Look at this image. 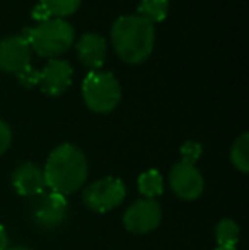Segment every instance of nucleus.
I'll return each instance as SVG.
<instances>
[{
    "mask_svg": "<svg viewBox=\"0 0 249 250\" xmlns=\"http://www.w3.org/2000/svg\"><path fill=\"white\" fill-rule=\"evenodd\" d=\"M16 77H17V80H19L21 85L27 87V89L38 85V82H40V72H38V70H34L33 66H27V68H24L23 72H19Z\"/></svg>",
    "mask_w": 249,
    "mask_h": 250,
    "instance_id": "6ab92c4d",
    "label": "nucleus"
},
{
    "mask_svg": "<svg viewBox=\"0 0 249 250\" xmlns=\"http://www.w3.org/2000/svg\"><path fill=\"white\" fill-rule=\"evenodd\" d=\"M215 250H237L236 247H217Z\"/></svg>",
    "mask_w": 249,
    "mask_h": 250,
    "instance_id": "5701e85b",
    "label": "nucleus"
},
{
    "mask_svg": "<svg viewBox=\"0 0 249 250\" xmlns=\"http://www.w3.org/2000/svg\"><path fill=\"white\" fill-rule=\"evenodd\" d=\"M169 186L178 198L184 201H195L203 194L205 181L196 165L178 162L169 172Z\"/></svg>",
    "mask_w": 249,
    "mask_h": 250,
    "instance_id": "6e6552de",
    "label": "nucleus"
},
{
    "mask_svg": "<svg viewBox=\"0 0 249 250\" xmlns=\"http://www.w3.org/2000/svg\"><path fill=\"white\" fill-rule=\"evenodd\" d=\"M72 75H73V70L68 62L60 58H53L40 72V82H38V85L41 87V90L46 96L58 97L63 92H67V89L70 87Z\"/></svg>",
    "mask_w": 249,
    "mask_h": 250,
    "instance_id": "9d476101",
    "label": "nucleus"
},
{
    "mask_svg": "<svg viewBox=\"0 0 249 250\" xmlns=\"http://www.w3.org/2000/svg\"><path fill=\"white\" fill-rule=\"evenodd\" d=\"M136 10V16L143 17L149 22H162L169 12V0H140Z\"/></svg>",
    "mask_w": 249,
    "mask_h": 250,
    "instance_id": "2eb2a0df",
    "label": "nucleus"
},
{
    "mask_svg": "<svg viewBox=\"0 0 249 250\" xmlns=\"http://www.w3.org/2000/svg\"><path fill=\"white\" fill-rule=\"evenodd\" d=\"M10 182L17 194L24 196V198H36L46 189L43 168L33 162L21 164L10 175Z\"/></svg>",
    "mask_w": 249,
    "mask_h": 250,
    "instance_id": "9b49d317",
    "label": "nucleus"
},
{
    "mask_svg": "<svg viewBox=\"0 0 249 250\" xmlns=\"http://www.w3.org/2000/svg\"><path fill=\"white\" fill-rule=\"evenodd\" d=\"M31 66V48L23 36H7L0 41V70L19 73Z\"/></svg>",
    "mask_w": 249,
    "mask_h": 250,
    "instance_id": "1a4fd4ad",
    "label": "nucleus"
},
{
    "mask_svg": "<svg viewBox=\"0 0 249 250\" xmlns=\"http://www.w3.org/2000/svg\"><path fill=\"white\" fill-rule=\"evenodd\" d=\"M10 143H12V129L5 121L0 119V157L9 150Z\"/></svg>",
    "mask_w": 249,
    "mask_h": 250,
    "instance_id": "aec40b11",
    "label": "nucleus"
},
{
    "mask_svg": "<svg viewBox=\"0 0 249 250\" xmlns=\"http://www.w3.org/2000/svg\"><path fill=\"white\" fill-rule=\"evenodd\" d=\"M180 153H181V162H186V164L195 165L196 162H198V158L202 157L203 146L200 145L198 142H195V140H189V142L181 145Z\"/></svg>",
    "mask_w": 249,
    "mask_h": 250,
    "instance_id": "a211bd4d",
    "label": "nucleus"
},
{
    "mask_svg": "<svg viewBox=\"0 0 249 250\" xmlns=\"http://www.w3.org/2000/svg\"><path fill=\"white\" fill-rule=\"evenodd\" d=\"M80 2L82 0H40V3L45 7V10L51 17H58V19L75 14L80 7Z\"/></svg>",
    "mask_w": 249,
    "mask_h": 250,
    "instance_id": "f3484780",
    "label": "nucleus"
},
{
    "mask_svg": "<svg viewBox=\"0 0 249 250\" xmlns=\"http://www.w3.org/2000/svg\"><path fill=\"white\" fill-rule=\"evenodd\" d=\"M23 38L27 41L31 51H36L38 56L53 60L72 48L75 33L65 19L51 17L38 22V26L24 29Z\"/></svg>",
    "mask_w": 249,
    "mask_h": 250,
    "instance_id": "7ed1b4c3",
    "label": "nucleus"
},
{
    "mask_svg": "<svg viewBox=\"0 0 249 250\" xmlns=\"http://www.w3.org/2000/svg\"><path fill=\"white\" fill-rule=\"evenodd\" d=\"M7 249H9V235H7V230L3 228V225H0V250Z\"/></svg>",
    "mask_w": 249,
    "mask_h": 250,
    "instance_id": "412c9836",
    "label": "nucleus"
},
{
    "mask_svg": "<svg viewBox=\"0 0 249 250\" xmlns=\"http://www.w3.org/2000/svg\"><path fill=\"white\" fill-rule=\"evenodd\" d=\"M111 43L125 63L138 65L152 55L156 46V27L140 16H121L111 27Z\"/></svg>",
    "mask_w": 249,
    "mask_h": 250,
    "instance_id": "f03ea898",
    "label": "nucleus"
},
{
    "mask_svg": "<svg viewBox=\"0 0 249 250\" xmlns=\"http://www.w3.org/2000/svg\"><path fill=\"white\" fill-rule=\"evenodd\" d=\"M77 56L82 62V65H86L87 68L99 70L104 65L108 53V43L101 34L96 33H86L77 43Z\"/></svg>",
    "mask_w": 249,
    "mask_h": 250,
    "instance_id": "f8f14e48",
    "label": "nucleus"
},
{
    "mask_svg": "<svg viewBox=\"0 0 249 250\" xmlns=\"http://www.w3.org/2000/svg\"><path fill=\"white\" fill-rule=\"evenodd\" d=\"M68 214V201L57 192H41L33 204V221L41 230H55L62 227Z\"/></svg>",
    "mask_w": 249,
    "mask_h": 250,
    "instance_id": "423d86ee",
    "label": "nucleus"
},
{
    "mask_svg": "<svg viewBox=\"0 0 249 250\" xmlns=\"http://www.w3.org/2000/svg\"><path fill=\"white\" fill-rule=\"evenodd\" d=\"M7 250H31L29 247H24V245H16V247H9Z\"/></svg>",
    "mask_w": 249,
    "mask_h": 250,
    "instance_id": "4be33fe9",
    "label": "nucleus"
},
{
    "mask_svg": "<svg viewBox=\"0 0 249 250\" xmlns=\"http://www.w3.org/2000/svg\"><path fill=\"white\" fill-rule=\"evenodd\" d=\"M230 162L236 167V170L248 174L249 172V135L243 133L230 148Z\"/></svg>",
    "mask_w": 249,
    "mask_h": 250,
    "instance_id": "dca6fc26",
    "label": "nucleus"
},
{
    "mask_svg": "<svg viewBox=\"0 0 249 250\" xmlns=\"http://www.w3.org/2000/svg\"><path fill=\"white\" fill-rule=\"evenodd\" d=\"M46 188L68 198L84 188L89 175L86 153L72 143H62L51 151L43 168Z\"/></svg>",
    "mask_w": 249,
    "mask_h": 250,
    "instance_id": "f257e3e1",
    "label": "nucleus"
},
{
    "mask_svg": "<svg viewBox=\"0 0 249 250\" xmlns=\"http://www.w3.org/2000/svg\"><path fill=\"white\" fill-rule=\"evenodd\" d=\"M136 186H138V191L143 198L156 199L164 192V177L159 170L150 168V170H145L138 175Z\"/></svg>",
    "mask_w": 249,
    "mask_h": 250,
    "instance_id": "ddd939ff",
    "label": "nucleus"
},
{
    "mask_svg": "<svg viewBox=\"0 0 249 250\" xmlns=\"http://www.w3.org/2000/svg\"><path fill=\"white\" fill-rule=\"evenodd\" d=\"M241 238V228L232 218H222L215 225L217 247H237Z\"/></svg>",
    "mask_w": 249,
    "mask_h": 250,
    "instance_id": "4468645a",
    "label": "nucleus"
},
{
    "mask_svg": "<svg viewBox=\"0 0 249 250\" xmlns=\"http://www.w3.org/2000/svg\"><path fill=\"white\" fill-rule=\"evenodd\" d=\"M162 220V208L156 199H138L125 211L123 227L133 235H145L154 231Z\"/></svg>",
    "mask_w": 249,
    "mask_h": 250,
    "instance_id": "0eeeda50",
    "label": "nucleus"
},
{
    "mask_svg": "<svg viewBox=\"0 0 249 250\" xmlns=\"http://www.w3.org/2000/svg\"><path fill=\"white\" fill-rule=\"evenodd\" d=\"M82 97L86 105L97 114L114 111L121 101V87L116 77L110 72L92 70L82 82Z\"/></svg>",
    "mask_w": 249,
    "mask_h": 250,
    "instance_id": "20e7f679",
    "label": "nucleus"
},
{
    "mask_svg": "<svg viewBox=\"0 0 249 250\" xmlns=\"http://www.w3.org/2000/svg\"><path fill=\"white\" fill-rule=\"evenodd\" d=\"M126 198V188L120 177L97 179L84 189V204L94 213H108L118 208Z\"/></svg>",
    "mask_w": 249,
    "mask_h": 250,
    "instance_id": "39448f33",
    "label": "nucleus"
}]
</instances>
